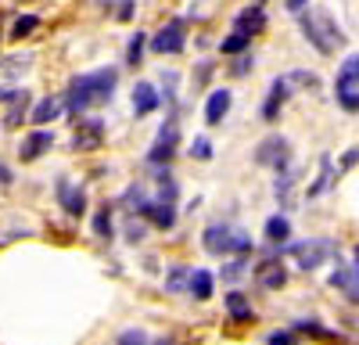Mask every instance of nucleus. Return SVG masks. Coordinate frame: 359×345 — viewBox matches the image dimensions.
Masks as SVG:
<instances>
[{
	"mask_svg": "<svg viewBox=\"0 0 359 345\" xmlns=\"http://www.w3.org/2000/svg\"><path fill=\"white\" fill-rule=\"evenodd\" d=\"M115 83H118V72L115 69H97V72H83L69 83V90H65V108L72 115H83L86 108H97L104 104L111 94H115Z\"/></svg>",
	"mask_w": 359,
	"mask_h": 345,
	"instance_id": "obj_1",
	"label": "nucleus"
},
{
	"mask_svg": "<svg viewBox=\"0 0 359 345\" xmlns=\"http://www.w3.org/2000/svg\"><path fill=\"white\" fill-rule=\"evenodd\" d=\"M334 94L341 101L345 111H359V86H348V83H334Z\"/></svg>",
	"mask_w": 359,
	"mask_h": 345,
	"instance_id": "obj_20",
	"label": "nucleus"
},
{
	"mask_svg": "<svg viewBox=\"0 0 359 345\" xmlns=\"http://www.w3.org/2000/svg\"><path fill=\"white\" fill-rule=\"evenodd\" d=\"M176 140H180V126H176V115H172L169 123H162V130H158V140H155V148L147 151V158H151L155 165L169 162V158H172V151H176Z\"/></svg>",
	"mask_w": 359,
	"mask_h": 345,
	"instance_id": "obj_6",
	"label": "nucleus"
},
{
	"mask_svg": "<svg viewBox=\"0 0 359 345\" xmlns=\"http://www.w3.org/2000/svg\"><path fill=\"white\" fill-rule=\"evenodd\" d=\"M266 238L273 241V245H277V241L284 245V241L291 238V223H287V216H269V219H266Z\"/></svg>",
	"mask_w": 359,
	"mask_h": 345,
	"instance_id": "obj_18",
	"label": "nucleus"
},
{
	"mask_svg": "<svg viewBox=\"0 0 359 345\" xmlns=\"http://www.w3.org/2000/svg\"><path fill=\"white\" fill-rule=\"evenodd\" d=\"M94 230H97L101 238L111 234V216H108V209H97V216H94Z\"/></svg>",
	"mask_w": 359,
	"mask_h": 345,
	"instance_id": "obj_28",
	"label": "nucleus"
},
{
	"mask_svg": "<svg viewBox=\"0 0 359 345\" xmlns=\"http://www.w3.org/2000/svg\"><path fill=\"white\" fill-rule=\"evenodd\" d=\"M241 273H245V263H233V266H226V270H223V277H226V280H230V277H241Z\"/></svg>",
	"mask_w": 359,
	"mask_h": 345,
	"instance_id": "obj_34",
	"label": "nucleus"
},
{
	"mask_svg": "<svg viewBox=\"0 0 359 345\" xmlns=\"http://www.w3.org/2000/svg\"><path fill=\"white\" fill-rule=\"evenodd\" d=\"M287 79H273V86H269V97H266V104H262V119H277V111H280V104H284V97H287Z\"/></svg>",
	"mask_w": 359,
	"mask_h": 345,
	"instance_id": "obj_16",
	"label": "nucleus"
},
{
	"mask_svg": "<svg viewBox=\"0 0 359 345\" xmlns=\"http://www.w3.org/2000/svg\"><path fill=\"white\" fill-rule=\"evenodd\" d=\"M226 108H230V90H212V94H208V104H205V123L208 126L223 123Z\"/></svg>",
	"mask_w": 359,
	"mask_h": 345,
	"instance_id": "obj_15",
	"label": "nucleus"
},
{
	"mask_svg": "<svg viewBox=\"0 0 359 345\" xmlns=\"http://www.w3.org/2000/svg\"><path fill=\"white\" fill-rule=\"evenodd\" d=\"M57 201H62V209L69 212V216H83L86 212V194H83V187H72L69 180H57Z\"/></svg>",
	"mask_w": 359,
	"mask_h": 345,
	"instance_id": "obj_11",
	"label": "nucleus"
},
{
	"mask_svg": "<svg viewBox=\"0 0 359 345\" xmlns=\"http://www.w3.org/2000/svg\"><path fill=\"white\" fill-rule=\"evenodd\" d=\"M50 144H54V133H47V130L29 133V137L18 144V158H22V162H36L43 151H50Z\"/></svg>",
	"mask_w": 359,
	"mask_h": 345,
	"instance_id": "obj_9",
	"label": "nucleus"
},
{
	"mask_svg": "<svg viewBox=\"0 0 359 345\" xmlns=\"http://www.w3.org/2000/svg\"><path fill=\"white\" fill-rule=\"evenodd\" d=\"M97 4H104V8L118 4V18L123 22H130V15H133V0H97Z\"/></svg>",
	"mask_w": 359,
	"mask_h": 345,
	"instance_id": "obj_29",
	"label": "nucleus"
},
{
	"mask_svg": "<svg viewBox=\"0 0 359 345\" xmlns=\"http://www.w3.org/2000/svg\"><path fill=\"white\" fill-rule=\"evenodd\" d=\"M302 33H306V40H309L320 54H334V50L345 43V33H341L338 22L327 15L323 8H313V11L302 15Z\"/></svg>",
	"mask_w": 359,
	"mask_h": 345,
	"instance_id": "obj_2",
	"label": "nucleus"
},
{
	"mask_svg": "<svg viewBox=\"0 0 359 345\" xmlns=\"http://www.w3.org/2000/svg\"><path fill=\"white\" fill-rule=\"evenodd\" d=\"M184 277H187V270H172L165 288H169V292H176V288H184Z\"/></svg>",
	"mask_w": 359,
	"mask_h": 345,
	"instance_id": "obj_32",
	"label": "nucleus"
},
{
	"mask_svg": "<svg viewBox=\"0 0 359 345\" xmlns=\"http://www.w3.org/2000/svg\"><path fill=\"white\" fill-rule=\"evenodd\" d=\"M248 65H252V58H241V62H237V65H233V72H237V76H241V72H248Z\"/></svg>",
	"mask_w": 359,
	"mask_h": 345,
	"instance_id": "obj_36",
	"label": "nucleus"
},
{
	"mask_svg": "<svg viewBox=\"0 0 359 345\" xmlns=\"http://www.w3.org/2000/svg\"><path fill=\"white\" fill-rule=\"evenodd\" d=\"M118 345H147V334L144 331H123L118 334Z\"/></svg>",
	"mask_w": 359,
	"mask_h": 345,
	"instance_id": "obj_30",
	"label": "nucleus"
},
{
	"mask_svg": "<svg viewBox=\"0 0 359 345\" xmlns=\"http://www.w3.org/2000/svg\"><path fill=\"white\" fill-rule=\"evenodd\" d=\"M36 25H40V18H36V15H18V18H15V25H11V36H15V40H22V36L33 33Z\"/></svg>",
	"mask_w": 359,
	"mask_h": 345,
	"instance_id": "obj_23",
	"label": "nucleus"
},
{
	"mask_svg": "<svg viewBox=\"0 0 359 345\" xmlns=\"http://www.w3.org/2000/svg\"><path fill=\"white\" fill-rule=\"evenodd\" d=\"M233 25H237L233 33H241V36H248V40H252V36L259 33V29L266 25V15H262V8L255 4V8H245L241 15H237V22H233Z\"/></svg>",
	"mask_w": 359,
	"mask_h": 345,
	"instance_id": "obj_12",
	"label": "nucleus"
},
{
	"mask_svg": "<svg viewBox=\"0 0 359 345\" xmlns=\"http://www.w3.org/2000/svg\"><path fill=\"white\" fill-rule=\"evenodd\" d=\"M327 184H331V158L323 155V162H320V180H316V184L309 187V198H316V194H320V191H323Z\"/></svg>",
	"mask_w": 359,
	"mask_h": 345,
	"instance_id": "obj_25",
	"label": "nucleus"
},
{
	"mask_svg": "<svg viewBox=\"0 0 359 345\" xmlns=\"http://www.w3.org/2000/svg\"><path fill=\"white\" fill-rule=\"evenodd\" d=\"M266 345H294V334L291 331H273L266 338Z\"/></svg>",
	"mask_w": 359,
	"mask_h": 345,
	"instance_id": "obj_31",
	"label": "nucleus"
},
{
	"mask_svg": "<svg viewBox=\"0 0 359 345\" xmlns=\"http://www.w3.org/2000/svg\"><path fill=\"white\" fill-rule=\"evenodd\" d=\"M255 280H259L262 288H280V284L287 280V270L280 266L277 255H269V259H262V263L255 266Z\"/></svg>",
	"mask_w": 359,
	"mask_h": 345,
	"instance_id": "obj_10",
	"label": "nucleus"
},
{
	"mask_svg": "<svg viewBox=\"0 0 359 345\" xmlns=\"http://www.w3.org/2000/svg\"><path fill=\"white\" fill-rule=\"evenodd\" d=\"M15 177H11V169H4V162H0V184H11Z\"/></svg>",
	"mask_w": 359,
	"mask_h": 345,
	"instance_id": "obj_37",
	"label": "nucleus"
},
{
	"mask_svg": "<svg viewBox=\"0 0 359 345\" xmlns=\"http://www.w3.org/2000/svg\"><path fill=\"white\" fill-rule=\"evenodd\" d=\"M25 104H29V94H25V90H15V108L8 111L4 126H18V123H22V115H25Z\"/></svg>",
	"mask_w": 359,
	"mask_h": 345,
	"instance_id": "obj_24",
	"label": "nucleus"
},
{
	"mask_svg": "<svg viewBox=\"0 0 359 345\" xmlns=\"http://www.w3.org/2000/svg\"><path fill=\"white\" fill-rule=\"evenodd\" d=\"M191 295L201 299V302L212 295V273H208V270H194L191 273Z\"/></svg>",
	"mask_w": 359,
	"mask_h": 345,
	"instance_id": "obj_19",
	"label": "nucleus"
},
{
	"mask_svg": "<svg viewBox=\"0 0 359 345\" xmlns=\"http://www.w3.org/2000/svg\"><path fill=\"white\" fill-rule=\"evenodd\" d=\"M184 40H187V25L176 18V22L162 25L158 33L151 36V50H158V54H180V50H184Z\"/></svg>",
	"mask_w": 359,
	"mask_h": 345,
	"instance_id": "obj_5",
	"label": "nucleus"
},
{
	"mask_svg": "<svg viewBox=\"0 0 359 345\" xmlns=\"http://www.w3.org/2000/svg\"><path fill=\"white\" fill-rule=\"evenodd\" d=\"M291 252H294V259H298V266H302V270H316L320 263H327V259L334 255V241H327V238H313V241L294 245Z\"/></svg>",
	"mask_w": 359,
	"mask_h": 345,
	"instance_id": "obj_4",
	"label": "nucleus"
},
{
	"mask_svg": "<svg viewBox=\"0 0 359 345\" xmlns=\"http://www.w3.org/2000/svg\"><path fill=\"white\" fill-rule=\"evenodd\" d=\"M248 43H252L248 36H241V33H233V36H226V40H223V54H241V50H245Z\"/></svg>",
	"mask_w": 359,
	"mask_h": 345,
	"instance_id": "obj_26",
	"label": "nucleus"
},
{
	"mask_svg": "<svg viewBox=\"0 0 359 345\" xmlns=\"http://www.w3.org/2000/svg\"><path fill=\"white\" fill-rule=\"evenodd\" d=\"M226 306H230V316H233V320H241V324H248L252 320V309H248V302H245V295H230L226 299Z\"/></svg>",
	"mask_w": 359,
	"mask_h": 345,
	"instance_id": "obj_22",
	"label": "nucleus"
},
{
	"mask_svg": "<svg viewBox=\"0 0 359 345\" xmlns=\"http://www.w3.org/2000/svg\"><path fill=\"white\" fill-rule=\"evenodd\" d=\"M101 144H104V123H101V119H86V123H79L76 140H72V148H76V151H97Z\"/></svg>",
	"mask_w": 359,
	"mask_h": 345,
	"instance_id": "obj_8",
	"label": "nucleus"
},
{
	"mask_svg": "<svg viewBox=\"0 0 359 345\" xmlns=\"http://www.w3.org/2000/svg\"><path fill=\"white\" fill-rule=\"evenodd\" d=\"M147 219H151L155 226H162V230H169L172 223H176V209L172 205H165V201H162V205H151V201H147V205L140 209Z\"/></svg>",
	"mask_w": 359,
	"mask_h": 345,
	"instance_id": "obj_17",
	"label": "nucleus"
},
{
	"mask_svg": "<svg viewBox=\"0 0 359 345\" xmlns=\"http://www.w3.org/2000/svg\"><path fill=\"white\" fill-rule=\"evenodd\" d=\"M355 280H359V248H355V273H352Z\"/></svg>",
	"mask_w": 359,
	"mask_h": 345,
	"instance_id": "obj_38",
	"label": "nucleus"
},
{
	"mask_svg": "<svg viewBox=\"0 0 359 345\" xmlns=\"http://www.w3.org/2000/svg\"><path fill=\"white\" fill-rule=\"evenodd\" d=\"M140 54H144V33H133V40H130V47H126V62L137 65Z\"/></svg>",
	"mask_w": 359,
	"mask_h": 345,
	"instance_id": "obj_27",
	"label": "nucleus"
},
{
	"mask_svg": "<svg viewBox=\"0 0 359 345\" xmlns=\"http://www.w3.org/2000/svg\"><path fill=\"white\" fill-rule=\"evenodd\" d=\"M306 4H309V0H287V11H298V15H302Z\"/></svg>",
	"mask_w": 359,
	"mask_h": 345,
	"instance_id": "obj_35",
	"label": "nucleus"
},
{
	"mask_svg": "<svg viewBox=\"0 0 359 345\" xmlns=\"http://www.w3.org/2000/svg\"><path fill=\"white\" fill-rule=\"evenodd\" d=\"M158 108V90L151 83H137L133 86V111L137 115H151Z\"/></svg>",
	"mask_w": 359,
	"mask_h": 345,
	"instance_id": "obj_13",
	"label": "nucleus"
},
{
	"mask_svg": "<svg viewBox=\"0 0 359 345\" xmlns=\"http://www.w3.org/2000/svg\"><path fill=\"white\" fill-rule=\"evenodd\" d=\"M62 111H65V101H62V97H43V101H36V108L29 111V115H33L36 126H47V123H54Z\"/></svg>",
	"mask_w": 359,
	"mask_h": 345,
	"instance_id": "obj_14",
	"label": "nucleus"
},
{
	"mask_svg": "<svg viewBox=\"0 0 359 345\" xmlns=\"http://www.w3.org/2000/svg\"><path fill=\"white\" fill-rule=\"evenodd\" d=\"M191 151H194L198 158H208V155H212V148H208V140H205V137H201V140H194V148H191Z\"/></svg>",
	"mask_w": 359,
	"mask_h": 345,
	"instance_id": "obj_33",
	"label": "nucleus"
},
{
	"mask_svg": "<svg viewBox=\"0 0 359 345\" xmlns=\"http://www.w3.org/2000/svg\"><path fill=\"white\" fill-rule=\"evenodd\" d=\"M338 83H348V86H359V54H348L341 62V72H338Z\"/></svg>",
	"mask_w": 359,
	"mask_h": 345,
	"instance_id": "obj_21",
	"label": "nucleus"
},
{
	"mask_svg": "<svg viewBox=\"0 0 359 345\" xmlns=\"http://www.w3.org/2000/svg\"><path fill=\"white\" fill-rule=\"evenodd\" d=\"M255 162L269 169H284L287 165V140L284 137H266L255 148Z\"/></svg>",
	"mask_w": 359,
	"mask_h": 345,
	"instance_id": "obj_7",
	"label": "nucleus"
},
{
	"mask_svg": "<svg viewBox=\"0 0 359 345\" xmlns=\"http://www.w3.org/2000/svg\"><path fill=\"white\" fill-rule=\"evenodd\" d=\"M205 252L208 255H248L252 252V238L245 230H237L230 223H212L205 230Z\"/></svg>",
	"mask_w": 359,
	"mask_h": 345,
	"instance_id": "obj_3",
	"label": "nucleus"
}]
</instances>
